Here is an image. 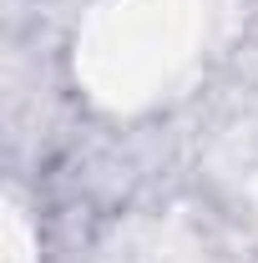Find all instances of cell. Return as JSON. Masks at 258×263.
<instances>
[]
</instances>
